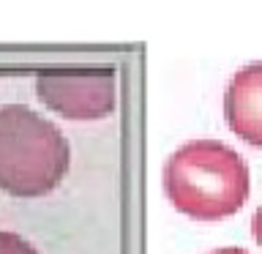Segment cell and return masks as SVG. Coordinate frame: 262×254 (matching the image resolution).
Instances as JSON below:
<instances>
[{"label":"cell","instance_id":"obj_1","mask_svg":"<svg viewBox=\"0 0 262 254\" xmlns=\"http://www.w3.org/2000/svg\"><path fill=\"white\" fill-rule=\"evenodd\" d=\"M164 192L188 219L219 221L241 210L249 197V167L219 139L180 145L164 164Z\"/></svg>","mask_w":262,"mask_h":254},{"label":"cell","instance_id":"obj_2","mask_svg":"<svg viewBox=\"0 0 262 254\" xmlns=\"http://www.w3.org/2000/svg\"><path fill=\"white\" fill-rule=\"evenodd\" d=\"M71 147L52 120L30 107H0V188L11 197H41L60 186Z\"/></svg>","mask_w":262,"mask_h":254},{"label":"cell","instance_id":"obj_3","mask_svg":"<svg viewBox=\"0 0 262 254\" xmlns=\"http://www.w3.org/2000/svg\"><path fill=\"white\" fill-rule=\"evenodd\" d=\"M36 93L69 120H98L115 110V69H47L36 77Z\"/></svg>","mask_w":262,"mask_h":254},{"label":"cell","instance_id":"obj_4","mask_svg":"<svg viewBox=\"0 0 262 254\" xmlns=\"http://www.w3.org/2000/svg\"><path fill=\"white\" fill-rule=\"evenodd\" d=\"M227 126L243 142L262 147V63H251L229 79L224 90Z\"/></svg>","mask_w":262,"mask_h":254},{"label":"cell","instance_id":"obj_5","mask_svg":"<svg viewBox=\"0 0 262 254\" xmlns=\"http://www.w3.org/2000/svg\"><path fill=\"white\" fill-rule=\"evenodd\" d=\"M0 254H38V251L33 249L22 235L0 229Z\"/></svg>","mask_w":262,"mask_h":254},{"label":"cell","instance_id":"obj_6","mask_svg":"<svg viewBox=\"0 0 262 254\" xmlns=\"http://www.w3.org/2000/svg\"><path fill=\"white\" fill-rule=\"evenodd\" d=\"M251 232L257 238V243L262 246V205L257 208V213H254V219H251Z\"/></svg>","mask_w":262,"mask_h":254},{"label":"cell","instance_id":"obj_7","mask_svg":"<svg viewBox=\"0 0 262 254\" xmlns=\"http://www.w3.org/2000/svg\"><path fill=\"white\" fill-rule=\"evenodd\" d=\"M213 254H249V251L241 249V246H227V249H219V251H213Z\"/></svg>","mask_w":262,"mask_h":254}]
</instances>
